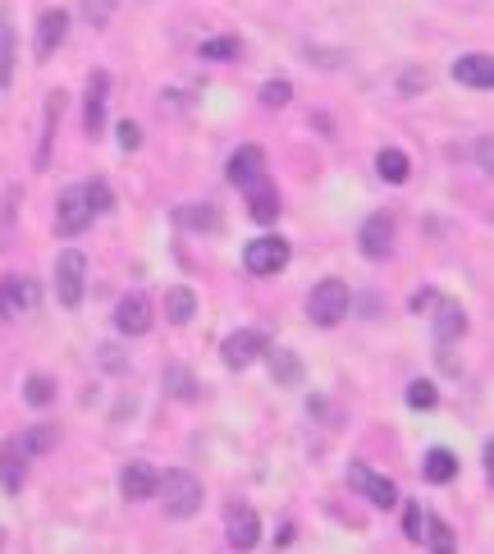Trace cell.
<instances>
[{
    "label": "cell",
    "mask_w": 494,
    "mask_h": 554,
    "mask_svg": "<svg viewBox=\"0 0 494 554\" xmlns=\"http://www.w3.org/2000/svg\"><path fill=\"white\" fill-rule=\"evenodd\" d=\"M156 495H161V509H165V518H174V522L193 518V513L202 509V500H206L202 481H197L193 472H183V468H170V472H161V481H156Z\"/></svg>",
    "instance_id": "cell-1"
},
{
    "label": "cell",
    "mask_w": 494,
    "mask_h": 554,
    "mask_svg": "<svg viewBox=\"0 0 494 554\" xmlns=\"http://www.w3.org/2000/svg\"><path fill=\"white\" fill-rule=\"evenodd\" d=\"M348 307H353V294H348V284L344 280H316L312 284V294H307V316H312V326L321 330H334L339 321L348 316Z\"/></svg>",
    "instance_id": "cell-2"
},
{
    "label": "cell",
    "mask_w": 494,
    "mask_h": 554,
    "mask_svg": "<svg viewBox=\"0 0 494 554\" xmlns=\"http://www.w3.org/2000/svg\"><path fill=\"white\" fill-rule=\"evenodd\" d=\"M97 220V207H92V197H87V184H69L55 202V234L60 239H78L87 225Z\"/></svg>",
    "instance_id": "cell-3"
},
{
    "label": "cell",
    "mask_w": 494,
    "mask_h": 554,
    "mask_svg": "<svg viewBox=\"0 0 494 554\" xmlns=\"http://www.w3.org/2000/svg\"><path fill=\"white\" fill-rule=\"evenodd\" d=\"M83 294H87V257L78 248H65L55 257V298H60V307L74 312L83 303Z\"/></svg>",
    "instance_id": "cell-4"
},
{
    "label": "cell",
    "mask_w": 494,
    "mask_h": 554,
    "mask_svg": "<svg viewBox=\"0 0 494 554\" xmlns=\"http://www.w3.org/2000/svg\"><path fill=\"white\" fill-rule=\"evenodd\" d=\"M289 261H293V248H289V239H280V234H261V239H252L243 248L247 275H280Z\"/></svg>",
    "instance_id": "cell-5"
},
{
    "label": "cell",
    "mask_w": 494,
    "mask_h": 554,
    "mask_svg": "<svg viewBox=\"0 0 494 554\" xmlns=\"http://www.w3.org/2000/svg\"><path fill=\"white\" fill-rule=\"evenodd\" d=\"M270 348V330H261V326H243V330H234V335L220 344V362H225L229 371H247L252 362L261 358Z\"/></svg>",
    "instance_id": "cell-6"
},
{
    "label": "cell",
    "mask_w": 494,
    "mask_h": 554,
    "mask_svg": "<svg viewBox=\"0 0 494 554\" xmlns=\"http://www.w3.org/2000/svg\"><path fill=\"white\" fill-rule=\"evenodd\" d=\"M37 303H42L37 280H28V275H0V321H19Z\"/></svg>",
    "instance_id": "cell-7"
},
{
    "label": "cell",
    "mask_w": 494,
    "mask_h": 554,
    "mask_svg": "<svg viewBox=\"0 0 494 554\" xmlns=\"http://www.w3.org/2000/svg\"><path fill=\"white\" fill-rule=\"evenodd\" d=\"M225 541H229V550H257L261 518L252 504H243V500L225 504Z\"/></svg>",
    "instance_id": "cell-8"
},
{
    "label": "cell",
    "mask_w": 494,
    "mask_h": 554,
    "mask_svg": "<svg viewBox=\"0 0 494 554\" xmlns=\"http://www.w3.org/2000/svg\"><path fill=\"white\" fill-rule=\"evenodd\" d=\"M357 248H362V257L385 261L389 252H394V216H389V211L366 216L362 229H357Z\"/></svg>",
    "instance_id": "cell-9"
},
{
    "label": "cell",
    "mask_w": 494,
    "mask_h": 554,
    "mask_svg": "<svg viewBox=\"0 0 494 554\" xmlns=\"http://www.w3.org/2000/svg\"><path fill=\"white\" fill-rule=\"evenodd\" d=\"M69 106V92L65 87H55V92H46V106H42V142H37V156L33 165L37 170H46L51 165V152H55V129H60V115H65Z\"/></svg>",
    "instance_id": "cell-10"
},
{
    "label": "cell",
    "mask_w": 494,
    "mask_h": 554,
    "mask_svg": "<svg viewBox=\"0 0 494 554\" xmlns=\"http://www.w3.org/2000/svg\"><path fill=\"white\" fill-rule=\"evenodd\" d=\"M106 97H110V74H106V69H92V74H87V97H83L87 138H97V133L106 129Z\"/></svg>",
    "instance_id": "cell-11"
},
{
    "label": "cell",
    "mask_w": 494,
    "mask_h": 554,
    "mask_svg": "<svg viewBox=\"0 0 494 554\" xmlns=\"http://www.w3.org/2000/svg\"><path fill=\"white\" fill-rule=\"evenodd\" d=\"M348 481H353L357 495H366V500L376 504V509H394V504H398L394 481L380 477V472H371L366 463H348Z\"/></svg>",
    "instance_id": "cell-12"
},
{
    "label": "cell",
    "mask_w": 494,
    "mask_h": 554,
    "mask_svg": "<svg viewBox=\"0 0 494 554\" xmlns=\"http://www.w3.org/2000/svg\"><path fill=\"white\" fill-rule=\"evenodd\" d=\"M151 298L147 294H138V289H133V294H124L119 298V307H115V330L119 335H129V339H138V335H147L151 330Z\"/></svg>",
    "instance_id": "cell-13"
},
{
    "label": "cell",
    "mask_w": 494,
    "mask_h": 554,
    "mask_svg": "<svg viewBox=\"0 0 494 554\" xmlns=\"http://www.w3.org/2000/svg\"><path fill=\"white\" fill-rule=\"evenodd\" d=\"M225 174H229V184H234V188H247V184H257V179H266V147L243 142V147L229 156Z\"/></svg>",
    "instance_id": "cell-14"
},
{
    "label": "cell",
    "mask_w": 494,
    "mask_h": 554,
    "mask_svg": "<svg viewBox=\"0 0 494 554\" xmlns=\"http://www.w3.org/2000/svg\"><path fill=\"white\" fill-rule=\"evenodd\" d=\"M156 481H161V472L151 468V463H142V458H133L129 468L119 472V495H124V500H133V504H142V500H151V495H156Z\"/></svg>",
    "instance_id": "cell-15"
},
{
    "label": "cell",
    "mask_w": 494,
    "mask_h": 554,
    "mask_svg": "<svg viewBox=\"0 0 494 554\" xmlns=\"http://www.w3.org/2000/svg\"><path fill=\"white\" fill-rule=\"evenodd\" d=\"M65 33H69V14L65 10H46L42 19H37V42H33V51H37V60H51L55 51H60V42H65Z\"/></svg>",
    "instance_id": "cell-16"
},
{
    "label": "cell",
    "mask_w": 494,
    "mask_h": 554,
    "mask_svg": "<svg viewBox=\"0 0 494 554\" xmlns=\"http://www.w3.org/2000/svg\"><path fill=\"white\" fill-rule=\"evenodd\" d=\"M243 197H247V216L257 220V225H275V220H280V193H275V184H270V179L247 184Z\"/></svg>",
    "instance_id": "cell-17"
},
{
    "label": "cell",
    "mask_w": 494,
    "mask_h": 554,
    "mask_svg": "<svg viewBox=\"0 0 494 554\" xmlns=\"http://www.w3.org/2000/svg\"><path fill=\"white\" fill-rule=\"evenodd\" d=\"M453 78H458L462 87H476V92H490L494 87V60L481 51L462 55V60H453Z\"/></svg>",
    "instance_id": "cell-18"
},
{
    "label": "cell",
    "mask_w": 494,
    "mask_h": 554,
    "mask_svg": "<svg viewBox=\"0 0 494 554\" xmlns=\"http://www.w3.org/2000/svg\"><path fill=\"white\" fill-rule=\"evenodd\" d=\"M23 481H28V449L19 440H5L0 445V486L10 490V495H19Z\"/></svg>",
    "instance_id": "cell-19"
},
{
    "label": "cell",
    "mask_w": 494,
    "mask_h": 554,
    "mask_svg": "<svg viewBox=\"0 0 494 554\" xmlns=\"http://www.w3.org/2000/svg\"><path fill=\"white\" fill-rule=\"evenodd\" d=\"M430 307H435V339H440V344L467 335V312H462V303H453V298H435Z\"/></svg>",
    "instance_id": "cell-20"
},
{
    "label": "cell",
    "mask_w": 494,
    "mask_h": 554,
    "mask_svg": "<svg viewBox=\"0 0 494 554\" xmlns=\"http://www.w3.org/2000/svg\"><path fill=\"white\" fill-rule=\"evenodd\" d=\"M261 358H266L270 376H275L280 385H298L302 381V358H298V353H289V348H266Z\"/></svg>",
    "instance_id": "cell-21"
},
{
    "label": "cell",
    "mask_w": 494,
    "mask_h": 554,
    "mask_svg": "<svg viewBox=\"0 0 494 554\" xmlns=\"http://www.w3.org/2000/svg\"><path fill=\"white\" fill-rule=\"evenodd\" d=\"M421 472H426L430 486H449V481L458 477V454H453V449H444V445H435L426 454V468H421Z\"/></svg>",
    "instance_id": "cell-22"
},
{
    "label": "cell",
    "mask_w": 494,
    "mask_h": 554,
    "mask_svg": "<svg viewBox=\"0 0 494 554\" xmlns=\"http://www.w3.org/2000/svg\"><path fill=\"white\" fill-rule=\"evenodd\" d=\"M165 316H170V326H188L197 316V294L188 284H174L170 294H165Z\"/></svg>",
    "instance_id": "cell-23"
},
{
    "label": "cell",
    "mask_w": 494,
    "mask_h": 554,
    "mask_svg": "<svg viewBox=\"0 0 494 554\" xmlns=\"http://www.w3.org/2000/svg\"><path fill=\"white\" fill-rule=\"evenodd\" d=\"M376 174L385 179V184H403L412 174V161L398 147H385V152H376Z\"/></svg>",
    "instance_id": "cell-24"
},
{
    "label": "cell",
    "mask_w": 494,
    "mask_h": 554,
    "mask_svg": "<svg viewBox=\"0 0 494 554\" xmlns=\"http://www.w3.org/2000/svg\"><path fill=\"white\" fill-rule=\"evenodd\" d=\"M174 220H179L183 229H193V234H215V229H220V211L215 207H179Z\"/></svg>",
    "instance_id": "cell-25"
},
{
    "label": "cell",
    "mask_w": 494,
    "mask_h": 554,
    "mask_svg": "<svg viewBox=\"0 0 494 554\" xmlns=\"http://www.w3.org/2000/svg\"><path fill=\"white\" fill-rule=\"evenodd\" d=\"M14 83V23L10 14H0V92H10Z\"/></svg>",
    "instance_id": "cell-26"
},
{
    "label": "cell",
    "mask_w": 494,
    "mask_h": 554,
    "mask_svg": "<svg viewBox=\"0 0 494 554\" xmlns=\"http://www.w3.org/2000/svg\"><path fill=\"white\" fill-rule=\"evenodd\" d=\"M23 403H28V408H51L55 403V376L33 371V376L23 381Z\"/></svg>",
    "instance_id": "cell-27"
},
{
    "label": "cell",
    "mask_w": 494,
    "mask_h": 554,
    "mask_svg": "<svg viewBox=\"0 0 494 554\" xmlns=\"http://www.w3.org/2000/svg\"><path fill=\"white\" fill-rule=\"evenodd\" d=\"M165 390L188 403V399H197V376L183 367V362H170V367H165Z\"/></svg>",
    "instance_id": "cell-28"
},
{
    "label": "cell",
    "mask_w": 494,
    "mask_h": 554,
    "mask_svg": "<svg viewBox=\"0 0 494 554\" xmlns=\"http://www.w3.org/2000/svg\"><path fill=\"white\" fill-rule=\"evenodd\" d=\"M421 536H426V545H430V550H435V554H453V545H458V541H453V527H449V522H444V518H435V513H430V518H426V527H421Z\"/></svg>",
    "instance_id": "cell-29"
},
{
    "label": "cell",
    "mask_w": 494,
    "mask_h": 554,
    "mask_svg": "<svg viewBox=\"0 0 494 554\" xmlns=\"http://www.w3.org/2000/svg\"><path fill=\"white\" fill-rule=\"evenodd\" d=\"M197 55H202V60H238L243 42H238V37H206V42L197 46Z\"/></svg>",
    "instance_id": "cell-30"
},
{
    "label": "cell",
    "mask_w": 494,
    "mask_h": 554,
    "mask_svg": "<svg viewBox=\"0 0 494 554\" xmlns=\"http://www.w3.org/2000/svg\"><path fill=\"white\" fill-rule=\"evenodd\" d=\"M19 445L28 449V458L46 454V449H55V426H28V431L19 435Z\"/></svg>",
    "instance_id": "cell-31"
},
{
    "label": "cell",
    "mask_w": 494,
    "mask_h": 554,
    "mask_svg": "<svg viewBox=\"0 0 494 554\" xmlns=\"http://www.w3.org/2000/svg\"><path fill=\"white\" fill-rule=\"evenodd\" d=\"M289 101H293V83H289V78H270V83H261V106L280 110V106H289Z\"/></svg>",
    "instance_id": "cell-32"
},
{
    "label": "cell",
    "mask_w": 494,
    "mask_h": 554,
    "mask_svg": "<svg viewBox=\"0 0 494 554\" xmlns=\"http://www.w3.org/2000/svg\"><path fill=\"white\" fill-rule=\"evenodd\" d=\"M435 403H440V390H435L430 381H412L408 385V408H417V413H430Z\"/></svg>",
    "instance_id": "cell-33"
},
{
    "label": "cell",
    "mask_w": 494,
    "mask_h": 554,
    "mask_svg": "<svg viewBox=\"0 0 494 554\" xmlns=\"http://www.w3.org/2000/svg\"><path fill=\"white\" fill-rule=\"evenodd\" d=\"M119 0H83V19L92 23V28H106L110 14H115Z\"/></svg>",
    "instance_id": "cell-34"
},
{
    "label": "cell",
    "mask_w": 494,
    "mask_h": 554,
    "mask_svg": "<svg viewBox=\"0 0 494 554\" xmlns=\"http://www.w3.org/2000/svg\"><path fill=\"white\" fill-rule=\"evenodd\" d=\"M87 197H92V207H97V216H106L110 207H115V193H110L106 179H87Z\"/></svg>",
    "instance_id": "cell-35"
},
{
    "label": "cell",
    "mask_w": 494,
    "mask_h": 554,
    "mask_svg": "<svg viewBox=\"0 0 494 554\" xmlns=\"http://www.w3.org/2000/svg\"><path fill=\"white\" fill-rule=\"evenodd\" d=\"M421 527H426V513H421V504L412 500L408 509H403V536H408V541H421Z\"/></svg>",
    "instance_id": "cell-36"
},
{
    "label": "cell",
    "mask_w": 494,
    "mask_h": 554,
    "mask_svg": "<svg viewBox=\"0 0 494 554\" xmlns=\"http://www.w3.org/2000/svg\"><path fill=\"white\" fill-rule=\"evenodd\" d=\"M115 138H119V147H124V152H138V147H142V129L133 120H119Z\"/></svg>",
    "instance_id": "cell-37"
},
{
    "label": "cell",
    "mask_w": 494,
    "mask_h": 554,
    "mask_svg": "<svg viewBox=\"0 0 494 554\" xmlns=\"http://www.w3.org/2000/svg\"><path fill=\"white\" fill-rule=\"evenodd\" d=\"M426 87H430L426 69H408V74L398 78V92H403V97H412V92H426Z\"/></svg>",
    "instance_id": "cell-38"
},
{
    "label": "cell",
    "mask_w": 494,
    "mask_h": 554,
    "mask_svg": "<svg viewBox=\"0 0 494 554\" xmlns=\"http://www.w3.org/2000/svg\"><path fill=\"white\" fill-rule=\"evenodd\" d=\"M435 298H440V294H435V289H417V294L408 298V312H426V307L435 303Z\"/></svg>",
    "instance_id": "cell-39"
},
{
    "label": "cell",
    "mask_w": 494,
    "mask_h": 554,
    "mask_svg": "<svg viewBox=\"0 0 494 554\" xmlns=\"http://www.w3.org/2000/svg\"><path fill=\"white\" fill-rule=\"evenodd\" d=\"M101 367H106V371H124L129 362H124V353H115V348H101Z\"/></svg>",
    "instance_id": "cell-40"
},
{
    "label": "cell",
    "mask_w": 494,
    "mask_h": 554,
    "mask_svg": "<svg viewBox=\"0 0 494 554\" xmlns=\"http://www.w3.org/2000/svg\"><path fill=\"white\" fill-rule=\"evenodd\" d=\"M476 161H481V170L490 174V133H485V138L476 142Z\"/></svg>",
    "instance_id": "cell-41"
},
{
    "label": "cell",
    "mask_w": 494,
    "mask_h": 554,
    "mask_svg": "<svg viewBox=\"0 0 494 554\" xmlns=\"http://www.w3.org/2000/svg\"><path fill=\"white\" fill-rule=\"evenodd\" d=\"M481 463H485V481H494V440H485V449H481Z\"/></svg>",
    "instance_id": "cell-42"
}]
</instances>
